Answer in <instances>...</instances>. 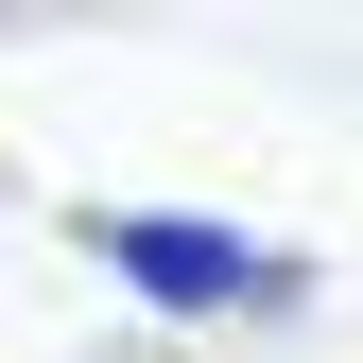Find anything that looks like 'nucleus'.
Segmentation results:
<instances>
[{
	"instance_id": "obj_1",
	"label": "nucleus",
	"mask_w": 363,
	"mask_h": 363,
	"mask_svg": "<svg viewBox=\"0 0 363 363\" xmlns=\"http://www.w3.org/2000/svg\"><path fill=\"white\" fill-rule=\"evenodd\" d=\"M104 277L139 311H311V259L294 242H242V225H173V208H104L86 225Z\"/></svg>"
}]
</instances>
